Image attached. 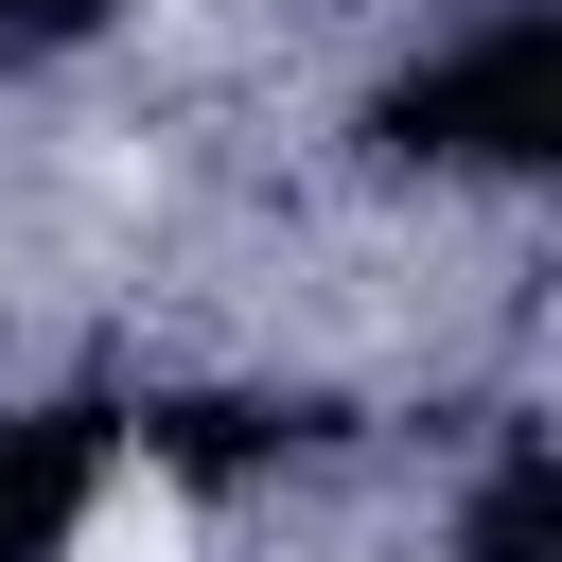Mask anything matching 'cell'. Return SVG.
I'll use <instances>...</instances> for the list:
<instances>
[{
    "label": "cell",
    "instance_id": "obj_1",
    "mask_svg": "<svg viewBox=\"0 0 562 562\" xmlns=\"http://www.w3.org/2000/svg\"><path fill=\"white\" fill-rule=\"evenodd\" d=\"M70 562H193L176 474H105V492H88V527H70Z\"/></svg>",
    "mask_w": 562,
    "mask_h": 562
}]
</instances>
